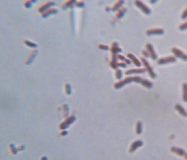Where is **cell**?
<instances>
[{
	"label": "cell",
	"instance_id": "cell-18",
	"mask_svg": "<svg viewBox=\"0 0 187 160\" xmlns=\"http://www.w3.org/2000/svg\"><path fill=\"white\" fill-rule=\"evenodd\" d=\"M125 13H126V9H125L124 7H121L120 9L118 10V12H117V14H116V18H117V19L122 18L123 15H124Z\"/></svg>",
	"mask_w": 187,
	"mask_h": 160
},
{
	"label": "cell",
	"instance_id": "cell-35",
	"mask_svg": "<svg viewBox=\"0 0 187 160\" xmlns=\"http://www.w3.org/2000/svg\"><path fill=\"white\" fill-rule=\"evenodd\" d=\"M184 157H185V159L187 160V153H186V154H185V156H184Z\"/></svg>",
	"mask_w": 187,
	"mask_h": 160
},
{
	"label": "cell",
	"instance_id": "cell-23",
	"mask_svg": "<svg viewBox=\"0 0 187 160\" xmlns=\"http://www.w3.org/2000/svg\"><path fill=\"white\" fill-rule=\"evenodd\" d=\"M65 90H66V93L68 95H70L72 93V91H71V86L69 85V84H66V85H65Z\"/></svg>",
	"mask_w": 187,
	"mask_h": 160
},
{
	"label": "cell",
	"instance_id": "cell-12",
	"mask_svg": "<svg viewBox=\"0 0 187 160\" xmlns=\"http://www.w3.org/2000/svg\"><path fill=\"white\" fill-rule=\"evenodd\" d=\"M145 68L141 69V68H137V69H131V70H128L127 72H125L126 75H131V74H140V73H144L145 72Z\"/></svg>",
	"mask_w": 187,
	"mask_h": 160
},
{
	"label": "cell",
	"instance_id": "cell-34",
	"mask_svg": "<svg viewBox=\"0 0 187 160\" xmlns=\"http://www.w3.org/2000/svg\"><path fill=\"white\" fill-rule=\"evenodd\" d=\"M66 134H67L66 131H63V132L61 133V135H66Z\"/></svg>",
	"mask_w": 187,
	"mask_h": 160
},
{
	"label": "cell",
	"instance_id": "cell-7",
	"mask_svg": "<svg viewBox=\"0 0 187 160\" xmlns=\"http://www.w3.org/2000/svg\"><path fill=\"white\" fill-rule=\"evenodd\" d=\"M54 5H55V2H53V1L46 2V3H44L42 6H40V7L38 8V11L43 14L44 12H46L47 10H49L50 8H51V6H54Z\"/></svg>",
	"mask_w": 187,
	"mask_h": 160
},
{
	"label": "cell",
	"instance_id": "cell-24",
	"mask_svg": "<svg viewBox=\"0 0 187 160\" xmlns=\"http://www.w3.org/2000/svg\"><path fill=\"white\" fill-rule=\"evenodd\" d=\"M74 3H75V1H68V2H66V3H64L62 5L63 9H64V8H66V7H68V6H70V5H73Z\"/></svg>",
	"mask_w": 187,
	"mask_h": 160
},
{
	"label": "cell",
	"instance_id": "cell-9",
	"mask_svg": "<svg viewBox=\"0 0 187 160\" xmlns=\"http://www.w3.org/2000/svg\"><path fill=\"white\" fill-rule=\"evenodd\" d=\"M146 49H147V51L149 52L150 57H151L152 59H153V60L157 59V54H156V52L154 51V48H153V46H152V44L147 43V44H146Z\"/></svg>",
	"mask_w": 187,
	"mask_h": 160
},
{
	"label": "cell",
	"instance_id": "cell-33",
	"mask_svg": "<svg viewBox=\"0 0 187 160\" xmlns=\"http://www.w3.org/2000/svg\"><path fill=\"white\" fill-rule=\"evenodd\" d=\"M41 160H47V157L46 156H43L42 158H41Z\"/></svg>",
	"mask_w": 187,
	"mask_h": 160
},
{
	"label": "cell",
	"instance_id": "cell-15",
	"mask_svg": "<svg viewBox=\"0 0 187 160\" xmlns=\"http://www.w3.org/2000/svg\"><path fill=\"white\" fill-rule=\"evenodd\" d=\"M182 100L187 102V83L182 84Z\"/></svg>",
	"mask_w": 187,
	"mask_h": 160
},
{
	"label": "cell",
	"instance_id": "cell-29",
	"mask_svg": "<svg viewBox=\"0 0 187 160\" xmlns=\"http://www.w3.org/2000/svg\"><path fill=\"white\" fill-rule=\"evenodd\" d=\"M142 54L144 55V57H148V56H150V54H149L148 51H144V50H143L142 51Z\"/></svg>",
	"mask_w": 187,
	"mask_h": 160
},
{
	"label": "cell",
	"instance_id": "cell-26",
	"mask_svg": "<svg viewBox=\"0 0 187 160\" xmlns=\"http://www.w3.org/2000/svg\"><path fill=\"white\" fill-rule=\"evenodd\" d=\"M179 29H180V30H185V29H187V22L180 24V25H179Z\"/></svg>",
	"mask_w": 187,
	"mask_h": 160
},
{
	"label": "cell",
	"instance_id": "cell-19",
	"mask_svg": "<svg viewBox=\"0 0 187 160\" xmlns=\"http://www.w3.org/2000/svg\"><path fill=\"white\" fill-rule=\"evenodd\" d=\"M124 3L123 1H118V2H116V3L114 4V5L112 6V10H119L121 8V5Z\"/></svg>",
	"mask_w": 187,
	"mask_h": 160
},
{
	"label": "cell",
	"instance_id": "cell-2",
	"mask_svg": "<svg viewBox=\"0 0 187 160\" xmlns=\"http://www.w3.org/2000/svg\"><path fill=\"white\" fill-rule=\"evenodd\" d=\"M141 63L144 65L145 67V70L148 72V74H149V76L150 77H152V78H156V74L154 73V71H153V69H152V67L150 66V64L148 63V61H147L146 59H145L144 57L142 58V60H141Z\"/></svg>",
	"mask_w": 187,
	"mask_h": 160
},
{
	"label": "cell",
	"instance_id": "cell-30",
	"mask_svg": "<svg viewBox=\"0 0 187 160\" xmlns=\"http://www.w3.org/2000/svg\"><path fill=\"white\" fill-rule=\"evenodd\" d=\"M10 148L12 149V153H13V154L17 153V149H14V145H12V144H11V145H10Z\"/></svg>",
	"mask_w": 187,
	"mask_h": 160
},
{
	"label": "cell",
	"instance_id": "cell-16",
	"mask_svg": "<svg viewBox=\"0 0 187 160\" xmlns=\"http://www.w3.org/2000/svg\"><path fill=\"white\" fill-rule=\"evenodd\" d=\"M110 50H111V52L113 53V55H116L117 52H120V51H121V48H119L118 44H117L116 42H114L112 44V47H111V49H110Z\"/></svg>",
	"mask_w": 187,
	"mask_h": 160
},
{
	"label": "cell",
	"instance_id": "cell-27",
	"mask_svg": "<svg viewBox=\"0 0 187 160\" xmlns=\"http://www.w3.org/2000/svg\"><path fill=\"white\" fill-rule=\"evenodd\" d=\"M98 47L100 49H102V50H108L109 49V47L107 46V45H102V44H99Z\"/></svg>",
	"mask_w": 187,
	"mask_h": 160
},
{
	"label": "cell",
	"instance_id": "cell-21",
	"mask_svg": "<svg viewBox=\"0 0 187 160\" xmlns=\"http://www.w3.org/2000/svg\"><path fill=\"white\" fill-rule=\"evenodd\" d=\"M24 43H25L26 45H27V46H29V47H33V48H36V47H37V44L30 42V41H28V40H24Z\"/></svg>",
	"mask_w": 187,
	"mask_h": 160
},
{
	"label": "cell",
	"instance_id": "cell-10",
	"mask_svg": "<svg viewBox=\"0 0 187 160\" xmlns=\"http://www.w3.org/2000/svg\"><path fill=\"white\" fill-rule=\"evenodd\" d=\"M142 145H143V142L141 141V140H135V141L132 142L131 147H130V149H129V152H130V153L134 152V151H135L136 149H138L139 147H141Z\"/></svg>",
	"mask_w": 187,
	"mask_h": 160
},
{
	"label": "cell",
	"instance_id": "cell-25",
	"mask_svg": "<svg viewBox=\"0 0 187 160\" xmlns=\"http://www.w3.org/2000/svg\"><path fill=\"white\" fill-rule=\"evenodd\" d=\"M118 63L117 62H115V61H110V67H112V68H114V69H117V67H118Z\"/></svg>",
	"mask_w": 187,
	"mask_h": 160
},
{
	"label": "cell",
	"instance_id": "cell-14",
	"mask_svg": "<svg viewBox=\"0 0 187 160\" xmlns=\"http://www.w3.org/2000/svg\"><path fill=\"white\" fill-rule=\"evenodd\" d=\"M127 57L130 58V59H131V61L133 62V63L135 64V65L137 66V67H140V66H141V62L139 61V60H138L137 58H136L135 56H134L132 53H128V54H127Z\"/></svg>",
	"mask_w": 187,
	"mask_h": 160
},
{
	"label": "cell",
	"instance_id": "cell-20",
	"mask_svg": "<svg viewBox=\"0 0 187 160\" xmlns=\"http://www.w3.org/2000/svg\"><path fill=\"white\" fill-rule=\"evenodd\" d=\"M136 133H142V124H141V122H137V124H136Z\"/></svg>",
	"mask_w": 187,
	"mask_h": 160
},
{
	"label": "cell",
	"instance_id": "cell-6",
	"mask_svg": "<svg viewBox=\"0 0 187 160\" xmlns=\"http://www.w3.org/2000/svg\"><path fill=\"white\" fill-rule=\"evenodd\" d=\"M175 61H176L175 56H167V57H163V58L158 59L157 63L161 64V65H164V64H167V63H174Z\"/></svg>",
	"mask_w": 187,
	"mask_h": 160
},
{
	"label": "cell",
	"instance_id": "cell-11",
	"mask_svg": "<svg viewBox=\"0 0 187 160\" xmlns=\"http://www.w3.org/2000/svg\"><path fill=\"white\" fill-rule=\"evenodd\" d=\"M171 152H173L174 154L178 155V156H185L186 152L185 150H183L182 148H179V147H171Z\"/></svg>",
	"mask_w": 187,
	"mask_h": 160
},
{
	"label": "cell",
	"instance_id": "cell-3",
	"mask_svg": "<svg viewBox=\"0 0 187 160\" xmlns=\"http://www.w3.org/2000/svg\"><path fill=\"white\" fill-rule=\"evenodd\" d=\"M75 121V116L74 115H72V116H70V117H68L66 120H64L63 122L61 123V124L59 125V128L61 129V130H65V129H67L69 126H70L71 124H72L73 122Z\"/></svg>",
	"mask_w": 187,
	"mask_h": 160
},
{
	"label": "cell",
	"instance_id": "cell-1",
	"mask_svg": "<svg viewBox=\"0 0 187 160\" xmlns=\"http://www.w3.org/2000/svg\"><path fill=\"white\" fill-rule=\"evenodd\" d=\"M131 82H136V83H140L141 85H143L144 87L146 88H151L152 87V83L148 80H145V79H142L140 77H137V76H133V77H127V78L123 79V80H120L119 82L114 84V87L116 89H120L122 88L123 86L126 85L127 83H131Z\"/></svg>",
	"mask_w": 187,
	"mask_h": 160
},
{
	"label": "cell",
	"instance_id": "cell-28",
	"mask_svg": "<svg viewBox=\"0 0 187 160\" xmlns=\"http://www.w3.org/2000/svg\"><path fill=\"white\" fill-rule=\"evenodd\" d=\"M186 18H187V7L181 14V19H186Z\"/></svg>",
	"mask_w": 187,
	"mask_h": 160
},
{
	"label": "cell",
	"instance_id": "cell-5",
	"mask_svg": "<svg viewBox=\"0 0 187 160\" xmlns=\"http://www.w3.org/2000/svg\"><path fill=\"white\" fill-rule=\"evenodd\" d=\"M134 4H135L136 6H138V8L141 10L142 12H144L145 14H147V15H149L150 13H151V10H150V8L148 7L147 5H145L143 2H141V1H138V0H136L135 2H134Z\"/></svg>",
	"mask_w": 187,
	"mask_h": 160
},
{
	"label": "cell",
	"instance_id": "cell-17",
	"mask_svg": "<svg viewBox=\"0 0 187 160\" xmlns=\"http://www.w3.org/2000/svg\"><path fill=\"white\" fill-rule=\"evenodd\" d=\"M54 13H57V10H56L55 8H50L49 10H47L46 12H44V13L42 14V17L46 18L47 16H49V15H51V14H54Z\"/></svg>",
	"mask_w": 187,
	"mask_h": 160
},
{
	"label": "cell",
	"instance_id": "cell-32",
	"mask_svg": "<svg viewBox=\"0 0 187 160\" xmlns=\"http://www.w3.org/2000/svg\"><path fill=\"white\" fill-rule=\"evenodd\" d=\"M76 4H77L78 6H84V3H83V2H77Z\"/></svg>",
	"mask_w": 187,
	"mask_h": 160
},
{
	"label": "cell",
	"instance_id": "cell-22",
	"mask_svg": "<svg viewBox=\"0 0 187 160\" xmlns=\"http://www.w3.org/2000/svg\"><path fill=\"white\" fill-rule=\"evenodd\" d=\"M121 76H122V73H121V70L119 69H116V73H115V77H116L118 80H121Z\"/></svg>",
	"mask_w": 187,
	"mask_h": 160
},
{
	"label": "cell",
	"instance_id": "cell-8",
	"mask_svg": "<svg viewBox=\"0 0 187 160\" xmlns=\"http://www.w3.org/2000/svg\"><path fill=\"white\" fill-rule=\"evenodd\" d=\"M164 33V29L162 28H151L146 31L147 35H162Z\"/></svg>",
	"mask_w": 187,
	"mask_h": 160
},
{
	"label": "cell",
	"instance_id": "cell-31",
	"mask_svg": "<svg viewBox=\"0 0 187 160\" xmlns=\"http://www.w3.org/2000/svg\"><path fill=\"white\" fill-rule=\"evenodd\" d=\"M32 3H33V1H30V2H24V5H25V6H27V7H29V6L31 5Z\"/></svg>",
	"mask_w": 187,
	"mask_h": 160
},
{
	"label": "cell",
	"instance_id": "cell-13",
	"mask_svg": "<svg viewBox=\"0 0 187 160\" xmlns=\"http://www.w3.org/2000/svg\"><path fill=\"white\" fill-rule=\"evenodd\" d=\"M175 109L177 110V112H179L180 115L184 116V117H187V111L180 104H176L175 105Z\"/></svg>",
	"mask_w": 187,
	"mask_h": 160
},
{
	"label": "cell",
	"instance_id": "cell-4",
	"mask_svg": "<svg viewBox=\"0 0 187 160\" xmlns=\"http://www.w3.org/2000/svg\"><path fill=\"white\" fill-rule=\"evenodd\" d=\"M171 51H172V53L174 54L175 57L180 58V59L184 60V61H187V54L184 53L183 51H181L180 49L176 48V47H173V48L171 49Z\"/></svg>",
	"mask_w": 187,
	"mask_h": 160
}]
</instances>
